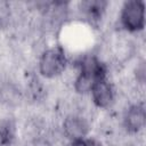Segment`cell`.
<instances>
[{
  "instance_id": "cell-4",
  "label": "cell",
  "mask_w": 146,
  "mask_h": 146,
  "mask_svg": "<svg viewBox=\"0 0 146 146\" xmlns=\"http://www.w3.org/2000/svg\"><path fill=\"white\" fill-rule=\"evenodd\" d=\"M63 128H64L65 135L68 138H71L72 140H78V139L84 138L89 131L88 122L79 115L67 116L63 123Z\"/></svg>"
},
{
  "instance_id": "cell-1",
  "label": "cell",
  "mask_w": 146,
  "mask_h": 146,
  "mask_svg": "<svg viewBox=\"0 0 146 146\" xmlns=\"http://www.w3.org/2000/svg\"><path fill=\"white\" fill-rule=\"evenodd\" d=\"M66 66L65 52L59 47H52L46 50L40 58L39 70L42 75L52 78L60 74Z\"/></svg>"
},
{
  "instance_id": "cell-9",
  "label": "cell",
  "mask_w": 146,
  "mask_h": 146,
  "mask_svg": "<svg viewBox=\"0 0 146 146\" xmlns=\"http://www.w3.org/2000/svg\"><path fill=\"white\" fill-rule=\"evenodd\" d=\"M71 146H102V145L94 139H87L84 137V138H81L78 140H73Z\"/></svg>"
},
{
  "instance_id": "cell-8",
  "label": "cell",
  "mask_w": 146,
  "mask_h": 146,
  "mask_svg": "<svg viewBox=\"0 0 146 146\" xmlns=\"http://www.w3.org/2000/svg\"><path fill=\"white\" fill-rule=\"evenodd\" d=\"M105 3L99 2V1H91V2H84L83 3V8L86 9V11L88 13L89 16H99L104 9Z\"/></svg>"
},
{
  "instance_id": "cell-6",
  "label": "cell",
  "mask_w": 146,
  "mask_h": 146,
  "mask_svg": "<svg viewBox=\"0 0 146 146\" xmlns=\"http://www.w3.org/2000/svg\"><path fill=\"white\" fill-rule=\"evenodd\" d=\"M15 135V127L10 121H0V146H7L11 143Z\"/></svg>"
},
{
  "instance_id": "cell-7",
  "label": "cell",
  "mask_w": 146,
  "mask_h": 146,
  "mask_svg": "<svg viewBox=\"0 0 146 146\" xmlns=\"http://www.w3.org/2000/svg\"><path fill=\"white\" fill-rule=\"evenodd\" d=\"M96 81H98V80H96L95 78H92L88 74L80 73L79 76L75 80V89H76V91L82 92V94L88 92V91L91 90V88H92V86L95 84Z\"/></svg>"
},
{
  "instance_id": "cell-2",
  "label": "cell",
  "mask_w": 146,
  "mask_h": 146,
  "mask_svg": "<svg viewBox=\"0 0 146 146\" xmlns=\"http://www.w3.org/2000/svg\"><path fill=\"white\" fill-rule=\"evenodd\" d=\"M121 23L128 31L135 32L141 30L145 23L144 2L139 0L127 1L122 7Z\"/></svg>"
},
{
  "instance_id": "cell-3",
  "label": "cell",
  "mask_w": 146,
  "mask_h": 146,
  "mask_svg": "<svg viewBox=\"0 0 146 146\" xmlns=\"http://www.w3.org/2000/svg\"><path fill=\"white\" fill-rule=\"evenodd\" d=\"M90 91L94 103L98 107H107L112 104L114 99V92L112 86L110 84V82H107L105 78L96 81Z\"/></svg>"
},
{
  "instance_id": "cell-5",
  "label": "cell",
  "mask_w": 146,
  "mask_h": 146,
  "mask_svg": "<svg viewBox=\"0 0 146 146\" xmlns=\"http://www.w3.org/2000/svg\"><path fill=\"white\" fill-rule=\"evenodd\" d=\"M145 124V110L140 104L132 105L124 115V125L129 131L137 132Z\"/></svg>"
}]
</instances>
